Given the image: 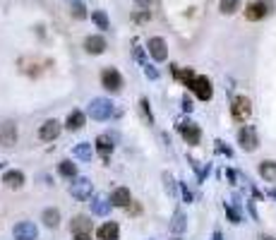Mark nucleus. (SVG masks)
Segmentation results:
<instances>
[{"label": "nucleus", "mask_w": 276, "mask_h": 240, "mask_svg": "<svg viewBox=\"0 0 276 240\" xmlns=\"http://www.w3.org/2000/svg\"><path fill=\"white\" fill-rule=\"evenodd\" d=\"M89 115H92L94 120H108L110 115H115V108H113L110 99H92Z\"/></svg>", "instance_id": "f257e3e1"}, {"label": "nucleus", "mask_w": 276, "mask_h": 240, "mask_svg": "<svg viewBox=\"0 0 276 240\" xmlns=\"http://www.w3.org/2000/svg\"><path fill=\"white\" fill-rule=\"evenodd\" d=\"M269 10H272V0H255L245 7V17L250 22H259L269 15Z\"/></svg>", "instance_id": "f03ea898"}, {"label": "nucleus", "mask_w": 276, "mask_h": 240, "mask_svg": "<svg viewBox=\"0 0 276 240\" xmlns=\"http://www.w3.org/2000/svg\"><path fill=\"white\" fill-rule=\"evenodd\" d=\"M94 192V183L89 178H74L72 185H70V195L74 200H89Z\"/></svg>", "instance_id": "7ed1b4c3"}, {"label": "nucleus", "mask_w": 276, "mask_h": 240, "mask_svg": "<svg viewBox=\"0 0 276 240\" xmlns=\"http://www.w3.org/2000/svg\"><path fill=\"white\" fill-rule=\"evenodd\" d=\"M231 113H233V118H236L238 123H245V120L250 118V113H252V103H250V99H247V96H238V99H233Z\"/></svg>", "instance_id": "20e7f679"}, {"label": "nucleus", "mask_w": 276, "mask_h": 240, "mask_svg": "<svg viewBox=\"0 0 276 240\" xmlns=\"http://www.w3.org/2000/svg\"><path fill=\"white\" fill-rule=\"evenodd\" d=\"M101 84H104V89H108V92H120L123 77H120V72H118L115 68H106V70L101 72Z\"/></svg>", "instance_id": "39448f33"}, {"label": "nucleus", "mask_w": 276, "mask_h": 240, "mask_svg": "<svg viewBox=\"0 0 276 240\" xmlns=\"http://www.w3.org/2000/svg\"><path fill=\"white\" fill-rule=\"evenodd\" d=\"M238 142L240 147L245 149V151H255L259 147V139H257V130L250 128V125H245V128L238 132Z\"/></svg>", "instance_id": "423d86ee"}, {"label": "nucleus", "mask_w": 276, "mask_h": 240, "mask_svg": "<svg viewBox=\"0 0 276 240\" xmlns=\"http://www.w3.org/2000/svg\"><path fill=\"white\" fill-rule=\"evenodd\" d=\"M178 130H180V135H183V139L187 142V144H200V137H202V132H200V128L195 125V123H190V120H180L178 123Z\"/></svg>", "instance_id": "0eeeda50"}, {"label": "nucleus", "mask_w": 276, "mask_h": 240, "mask_svg": "<svg viewBox=\"0 0 276 240\" xmlns=\"http://www.w3.org/2000/svg\"><path fill=\"white\" fill-rule=\"evenodd\" d=\"M190 89L197 94V99H202V101H209V99H211V94H214L209 77H204V74H197V77H195V82H192V87H190Z\"/></svg>", "instance_id": "6e6552de"}, {"label": "nucleus", "mask_w": 276, "mask_h": 240, "mask_svg": "<svg viewBox=\"0 0 276 240\" xmlns=\"http://www.w3.org/2000/svg\"><path fill=\"white\" fill-rule=\"evenodd\" d=\"M12 236H15V240H36L38 228L32 221H19L12 228Z\"/></svg>", "instance_id": "1a4fd4ad"}, {"label": "nucleus", "mask_w": 276, "mask_h": 240, "mask_svg": "<svg viewBox=\"0 0 276 240\" xmlns=\"http://www.w3.org/2000/svg\"><path fill=\"white\" fill-rule=\"evenodd\" d=\"M147 48H149V53H151V58H154V60H159V63L168 58V46H166V41L161 36L149 38Z\"/></svg>", "instance_id": "9d476101"}, {"label": "nucleus", "mask_w": 276, "mask_h": 240, "mask_svg": "<svg viewBox=\"0 0 276 240\" xmlns=\"http://www.w3.org/2000/svg\"><path fill=\"white\" fill-rule=\"evenodd\" d=\"M60 135V123L58 120H46L41 130H38V137L43 139V142H53L55 137Z\"/></svg>", "instance_id": "9b49d317"}, {"label": "nucleus", "mask_w": 276, "mask_h": 240, "mask_svg": "<svg viewBox=\"0 0 276 240\" xmlns=\"http://www.w3.org/2000/svg\"><path fill=\"white\" fill-rule=\"evenodd\" d=\"M15 142H17V128H15L12 123L0 125V144H2V147H12Z\"/></svg>", "instance_id": "f8f14e48"}, {"label": "nucleus", "mask_w": 276, "mask_h": 240, "mask_svg": "<svg viewBox=\"0 0 276 240\" xmlns=\"http://www.w3.org/2000/svg\"><path fill=\"white\" fill-rule=\"evenodd\" d=\"M132 202V195H130L128 187H115L113 195H110V204L113 206H128Z\"/></svg>", "instance_id": "ddd939ff"}, {"label": "nucleus", "mask_w": 276, "mask_h": 240, "mask_svg": "<svg viewBox=\"0 0 276 240\" xmlns=\"http://www.w3.org/2000/svg\"><path fill=\"white\" fill-rule=\"evenodd\" d=\"M99 240H118V236H120V228H118V223L115 221H108L104 223L101 228H99Z\"/></svg>", "instance_id": "4468645a"}, {"label": "nucleus", "mask_w": 276, "mask_h": 240, "mask_svg": "<svg viewBox=\"0 0 276 240\" xmlns=\"http://www.w3.org/2000/svg\"><path fill=\"white\" fill-rule=\"evenodd\" d=\"M84 48H87L92 56H99V53H104V51H106V38L104 36H87Z\"/></svg>", "instance_id": "2eb2a0df"}, {"label": "nucleus", "mask_w": 276, "mask_h": 240, "mask_svg": "<svg viewBox=\"0 0 276 240\" xmlns=\"http://www.w3.org/2000/svg\"><path fill=\"white\" fill-rule=\"evenodd\" d=\"M2 183L7 185V187H12V190H17V187L24 185V173L22 171H7L2 175Z\"/></svg>", "instance_id": "dca6fc26"}, {"label": "nucleus", "mask_w": 276, "mask_h": 240, "mask_svg": "<svg viewBox=\"0 0 276 240\" xmlns=\"http://www.w3.org/2000/svg\"><path fill=\"white\" fill-rule=\"evenodd\" d=\"M72 233L74 236H89L92 233V221L87 216H77L72 221Z\"/></svg>", "instance_id": "f3484780"}, {"label": "nucleus", "mask_w": 276, "mask_h": 240, "mask_svg": "<svg viewBox=\"0 0 276 240\" xmlns=\"http://www.w3.org/2000/svg\"><path fill=\"white\" fill-rule=\"evenodd\" d=\"M259 175L269 183H276V161H262L259 164Z\"/></svg>", "instance_id": "a211bd4d"}, {"label": "nucleus", "mask_w": 276, "mask_h": 240, "mask_svg": "<svg viewBox=\"0 0 276 240\" xmlns=\"http://www.w3.org/2000/svg\"><path fill=\"white\" fill-rule=\"evenodd\" d=\"M110 211V202L106 200V197H94L92 200V214H96V216H106Z\"/></svg>", "instance_id": "6ab92c4d"}, {"label": "nucleus", "mask_w": 276, "mask_h": 240, "mask_svg": "<svg viewBox=\"0 0 276 240\" xmlns=\"http://www.w3.org/2000/svg\"><path fill=\"white\" fill-rule=\"evenodd\" d=\"M72 154L77 156V159H82V161H92L94 147L89 144V142H79V144H77V147L72 149Z\"/></svg>", "instance_id": "aec40b11"}, {"label": "nucleus", "mask_w": 276, "mask_h": 240, "mask_svg": "<svg viewBox=\"0 0 276 240\" xmlns=\"http://www.w3.org/2000/svg\"><path fill=\"white\" fill-rule=\"evenodd\" d=\"M96 149H99V154H101L104 159H108V154L113 151V139H110L108 135H101V137L96 139Z\"/></svg>", "instance_id": "412c9836"}, {"label": "nucleus", "mask_w": 276, "mask_h": 240, "mask_svg": "<svg viewBox=\"0 0 276 240\" xmlns=\"http://www.w3.org/2000/svg\"><path fill=\"white\" fill-rule=\"evenodd\" d=\"M185 228H187L185 214L183 211H175V214H173V221H171V231H173V233H183Z\"/></svg>", "instance_id": "4be33fe9"}, {"label": "nucleus", "mask_w": 276, "mask_h": 240, "mask_svg": "<svg viewBox=\"0 0 276 240\" xmlns=\"http://www.w3.org/2000/svg\"><path fill=\"white\" fill-rule=\"evenodd\" d=\"M41 219H43V223H46L48 228H55V226L60 223V211H58V209H46V211L41 214Z\"/></svg>", "instance_id": "5701e85b"}, {"label": "nucleus", "mask_w": 276, "mask_h": 240, "mask_svg": "<svg viewBox=\"0 0 276 240\" xmlns=\"http://www.w3.org/2000/svg\"><path fill=\"white\" fill-rule=\"evenodd\" d=\"M84 125V113L82 111H72L68 115V130H79Z\"/></svg>", "instance_id": "b1692460"}, {"label": "nucleus", "mask_w": 276, "mask_h": 240, "mask_svg": "<svg viewBox=\"0 0 276 240\" xmlns=\"http://www.w3.org/2000/svg\"><path fill=\"white\" fill-rule=\"evenodd\" d=\"M92 19H94V24H96L99 29H104V32L110 27V22H108V17H106V12H104V10H94Z\"/></svg>", "instance_id": "393cba45"}, {"label": "nucleus", "mask_w": 276, "mask_h": 240, "mask_svg": "<svg viewBox=\"0 0 276 240\" xmlns=\"http://www.w3.org/2000/svg\"><path fill=\"white\" fill-rule=\"evenodd\" d=\"M240 7V0H221V12L223 15H233Z\"/></svg>", "instance_id": "a878e982"}, {"label": "nucleus", "mask_w": 276, "mask_h": 240, "mask_svg": "<svg viewBox=\"0 0 276 240\" xmlns=\"http://www.w3.org/2000/svg\"><path fill=\"white\" fill-rule=\"evenodd\" d=\"M60 173L68 175V178H74L77 175V166H74L72 161H60Z\"/></svg>", "instance_id": "bb28decb"}, {"label": "nucleus", "mask_w": 276, "mask_h": 240, "mask_svg": "<svg viewBox=\"0 0 276 240\" xmlns=\"http://www.w3.org/2000/svg\"><path fill=\"white\" fill-rule=\"evenodd\" d=\"M164 183H166V192L171 195V197H175V192H178V187H175V180L168 175V173H164Z\"/></svg>", "instance_id": "cd10ccee"}, {"label": "nucleus", "mask_w": 276, "mask_h": 240, "mask_svg": "<svg viewBox=\"0 0 276 240\" xmlns=\"http://www.w3.org/2000/svg\"><path fill=\"white\" fill-rule=\"evenodd\" d=\"M226 214H228V219H231V223H240V214L236 206H231V204H226Z\"/></svg>", "instance_id": "c85d7f7f"}, {"label": "nucleus", "mask_w": 276, "mask_h": 240, "mask_svg": "<svg viewBox=\"0 0 276 240\" xmlns=\"http://www.w3.org/2000/svg\"><path fill=\"white\" fill-rule=\"evenodd\" d=\"M72 15H74L77 19H84V17H87V12H84L82 2H72Z\"/></svg>", "instance_id": "c756f323"}, {"label": "nucleus", "mask_w": 276, "mask_h": 240, "mask_svg": "<svg viewBox=\"0 0 276 240\" xmlns=\"http://www.w3.org/2000/svg\"><path fill=\"white\" fill-rule=\"evenodd\" d=\"M144 74H147L149 79H159V70H156V68H154V65H144Z\"/></svg>", "instance_id": "7c9ffc66"}, {"label": "nucleus", "mask_w": 276, "mask_h": 240, "mask_svg": "<svg viewBox=\"0 0 276 240\" xmlns=\"http://www.w3.org/2000/svg\"><path fill=\"white\" fill-rule=\"evenodd\" d=\"M142 108H144V113H147V118H149V123H151L154 118H151V111H149V103H147V99H142Z\"/></svg>", "instance_id": "2f4dec72"}, {"label": "nucleus", "mask_w": 276, "mask_h": 240, "mask_svg": "<svg viewBox=\"0 0 276 240\" xmlns=\"http://www.w3.org/2000/svg\"><path fill=\"white\" fill-rule=\"evenodd\" d=\"M216 149H219V151H223L226 156H231V154H233V151H231L228 147H223V142H216Z\"/></svg>", "instance_id": "473e14b6"}, {"label": "nucleus", "mask_w": 276, "mask_h": 240, "mask_svg": "<svg viewBox=\"0 0 276 240\" xmlns=\"http://www.w3.org/2000/svg\"><path fill=\"white\" fill-rule=\"evenodd\" d=\"M183 108H185V111H187V113L192 111V101H190L187 96H183Z\"/></svg>", "instance_id": "72a5a7b5"}, {"label": "nucleus", "mask_w": 276, "mask_h": 240, "mask_svg": "<svg viewBox=\"0 0 276 240\" xmlns=\"http://www.w3.org/2000/svg\"><path fill=\"white\" fill-rule=\"evenodd\" d=\"M183 197H185V202H192V192H190L185 185H183Z\"/></svg>", "instance_id": "f704fd0d"}, {"label": "nucleus", "mask_w": 276, "mask_h": 240, "mask_svg": "<svg viewBox=\"0 0 276 240\" xmlns=\"http://www.w3.org/2000/svg\"><path fill=\"white\" fill-rule=\"evenodd\" d=\"M137 5H139V7H149V5H151V0H137Z\"/></svg>", "instance_id": "c9c22d12"}, {"label": "nucleus", "mask_w": 276, "mask_h": 240, "mask_svg": "<svg viewBox=\"0 0 276 240\" xmlns=\"http://www.w3.org/2000/svg\"><path fill=\"white\" fill-rule=\"evenodd\" d=\"M74 240H92V236H74Z\"/></svg>", "instance_id": "e433bc0d"}, {"label": "nucleus", "mask_w": 276, "mask_h": 240, "mask_svg": "<svg viewBox=\"0 0 276 240\" xmlns=\"http://www.w3.org/2000/svg\"><path fill=\"white\" fill-rule=\"evenodd\" d=\"M214 240H223V236H221L219 231H216V233H214Z\"/></svg>", "instance_id": "4c0bfd02"}, {"label": "nucleus", "mask_w": 276, "mask_h": 240, "mask_svg": "<svg viewBox=\"0 0 276 240\" xmlns=\"http://www.w3.org/2000/svg\"><path fill=\"white\" fill-rule=\"evenodd\" d=\"M259 240H274V238H269V236H262V238H259Z\"/></svg>", "instance_id": "58836bf2"}, {"label": "nucleus", "mask_w": 276, "mask_h": 240, "mask_svg": "<svg viewBox=\"0 0 276 240\" xmlns=\"http://www.w3.org/2000/svg\"><path fill=\"white\" fill-rule=\"evenodd\" d=\"M269 195H272V197H276V190H272V192H269Z\"/></svg>", "instance_id": "ea45409f"}, {"label": "nucleus", "mask_w": 276, "mask_h": 240, "mask_svg": "<svg viewBox=\"0 0 276 240\" xmlns=\"http://www.w3.org/2000/svg\"><path fill=\"white\" fill-rule=\"evenodd\" d=\"M173 240H180V238H173Z\"/></svg>", "instance_id": "a19ab883"}]
</instances>
